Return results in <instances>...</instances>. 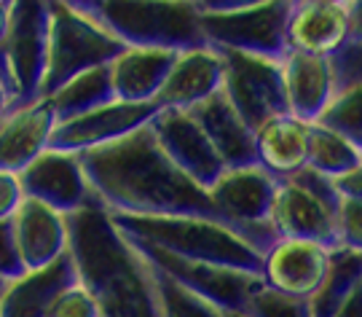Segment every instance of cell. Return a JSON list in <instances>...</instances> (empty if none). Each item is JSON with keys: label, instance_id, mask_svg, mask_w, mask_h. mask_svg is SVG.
<instances>
[{"label": "cell", "instance_id": "6da1fadb", "mask_svg": "<svg viewBox=\"0 0 362 317\" xmlns=\"http://www.w3.org/2000/svg\"><path fill=\"white\" fill-rule=\"evenodd\" d=\"M91 197L124 215H212L207 191L185 178L145 124L113 143L81 154Z\"/></svg>", "mask_w": 362, "mask_h": 317}, {"label": "cell", "instance_id": "7a4b0ae2", "mask_svg": "<svg viewBox=\"0 0 362 317\" xmlns=\"http://www.w3.org/2000/svg\"><path fill=\"white\" fill-rule=\"evenodd\" d=\"M67 253L100 317H161L153 266L113 224L100 199L67 212Z\"/></svg>", "mask_w": 362, "mask_h": 317}, {"label": "cell", "instance_id": "3957f363", "mask_svg": "<svg viewBox=\"0 0 362 317\" xmlns=\"http://www.w3.org/2000/svg\"><path fill=\"white\" fill-rule=\"evenodd\" d=\"M110 212V210H107ZM113 224L134 242H143L188 261L228 266L260 275L263 255L236 229L212 215H124L110 212Z\"/></svg>", "mask_w": 362, "mask_h": 317}, {"label": "cell", "instance_id": "277c9868", "mask_svg": "<svg viewBox=\"0 0 362 317\" xmlns=\"http://www.w3.org/2000/svg\"><path fill=\"white\" fill-rule=\"evenodd\" d=\"M89 8L124 46L180 52L204 43L196 0H91Z\"/></svg>", "mask_w": 362, "mask_h": 317}, {"label": "cell", "instance_id": "5b68a950", "mask_svg": "<svg viewBox=\"0 0 362 317\" xmlns=\"http://www.w3.org/2000/svg\"><path fill=\"white\" fill-rule=\"evenodd\" d=\"M124 43L97 19L89 6L70 0H49V43L40 97L52 94L67 79L89 67L107 65Z\"/></svg>", "mask_w": 362, "mask_h": 317}, {"label": "cell", "instance_id": "8992f818", "mask_svg": "<svg viewBox=\"0 0 362 317\" xmlns=\"http://www.w3.org/2000/svg\"><path fill=\"white\" fill-rule=\"evenodd\" d=\"M338 197L333 178L303 167L290 178H279L269 212L276 239H309L325 248L338 245Z\"/></svg>", "mask_w": 362, "mask_h": 317}, {"label": "cell", "instance_id": "52a82bcc", "mask_svg": "<svg viewBox=\"0 0 362 317\" xmlns=\"http://www.w3.org/2000/svg\"><path fill=\"white\" fill-rule=\"evenodd\" d=\"M279 178H274L269 170H263L258 161L226 167L218 175V180L207 188L212 210L223 224L236 229L242 237L263 255L274 245L269 212L276 194Z\"/></svg>", "mask_w": 362, "mask_h": 317}, {"label": "cell", "instance_id": "ba28073f", "mask_svg": "<svg viewBox=\"0 0 362 317\" xmlns=\"http://www.w3.org/2000/svg\"><path fill=\"white\" fill-rule=\"evenodd\" d=\"M49 43V0H8V30L0 43V76L13 105L40 97Z\"/></svg>", "mask_w": 362, "mask_h": 317}, {"label": "cell", "instance_id": "9c48e42d", "mask_svg": "<svg viewBox=\"0 0 362 317\" xmlns=\"http://www.w3.org/2000/svg\"><path fill=\"white\" fill-rule=\"evenodd\" d=\"M290 0H266L250 8L223 13H202L204 43L282 59L287 54V19Z\"/></svg>", "mask_w": 362, "mask_h": 317}, {"label": "cell", "instance_id": "30bf717a", "mask_svg": "<svg viewBox=\"0 0 362 317\" xmlns=\"http://www.w3.org/2000/svg\"><path fill=\"white\" fill-rule=\"evenodd\" d=\"M223 54V83L220 92L233 105V110L245 119L255 132L260 124L272 116L287 113L285 89H282V67L279 59L260 57V54L231 52Z\"/></svg>", "mask_w": 362, "mask_h": 317}, {"label": "cell", "instance_id": "8fae6325", "mask_svg": "<svg viewBox=\"0 0 362 317\" xmlns=\"http://www.w3.org/2000/svg\"><path fill=\"white\" fill-rule=\"evenodd\" d=\"M129 242L143 253L148 264L156 266L158 272H164L185 291L196 293L199 299L218 306L220 312H242L250 293L263 282L260 275H250V272H239V269H228V266L204 264V261H188V258L172 255V253L134 242V239H129Z\"/></svg>", "mask_w": 362, "mask_h": 317}, {"label": "cell", "instance_id": "7c38bea8", "mask_svg": "<svg viewBox=\"0 0 362 317\" xmlns=\"http://www.w3.org/2000/svg\"><path fill=\"white\" fill-rule=\"evenodd\" d=\"M148 127H151L156 143L167 154L169 161L185 178H191L196 185H202L204 191L218 180L220 172L226 170L218 151L212 148L204 129L191 116V110L158 108L153 119L148 121Z\"/></svg>", "mask_w": 362, "mask_h": 317}, {"label": "cell", "instance_id": "4fadbf2b", "mask_svg": "<svg viewBox=\"0 0 362 317\" xmlns=\"http://www.w3.org/2000/svg\"><path fill=\"white\" fill-rule=\"evenodd\" d=\"M158 108L153 103H121V100H110L97 108H89L78 116H67V119H57V127L52 132V148H62V151H91L113 143L124 134L134 132L145 127L148 121L156 116Z\"/></svg>", "mask_w": 362, "mask_h": 317}, {"label": "cell", "instance_id": "5bb4252c", "mask_svg": "<svg viewBox=\"0 0 362 317\" xmlns=\"http://www.w3.org/2000/svg\"><path fill=\"white\" fill-rule=\"evenodd\" d=\"M19 180H22L25 197L38 199L65 215L78 210L91 197L89 180H86L83 164H81V154L76 151L49 146L19 172Z\"/></svg>", "mask_w": 362, "mask_h": 317}, {"label": "cell", "instance_id": "9a60e30c", "mask_svg": "<svg viewBox=\"0 0 362 317\" xmlns=\"http://www.w3.org/2000/svg\"><path fill=\"white\" fill-rule=\"evenodd\" d=\"M330 250L333 248L309 239H274L272 248L263 253L260 279L274 291L296 299H311L327 272Z\"/></svg>", "mask_w": 362, "mask_h": 317}, {"label": "cell", "instance_id": "2e32d148", "mask_svg": "<svg viewBox=\"0 0 362 317\" xmlns=\"http://www.w3.org/2000/svg\"><path fill=\"white\" fill-rule=\"evenodd\" d=\"M223 83V54L209 43L175 52L169 73L156 94V108L191 110L220 92Z\"/></svg>", "mask_w": 362, "mask_h": 317}, {"label": "cell", "instance_id": "e0dca14e", "mask_svg": "<svg viewBox=\"0 0 362 317\" xmlns=\"http://www.w3.org/2000/svg\"><path fill=\"white\" fill-rule=\"evenodd\" d=\"M349 46V13L346 3L306 0L290 6L287 19V52L314 54L336 59Z\"/></svg>", "mask_w": 362, "mask_h": 317}, {"label": "cell", "instance_id": "ac0fdd59", "mask_svg": "<svg viewBox=\"0 0 362 317\" xmlns=\"http://www.w3.org/2000/svg\"><path fill=\"white\" fill-rule=\"evenodd\" d=\"M25 272L54 264L67 253V215L25 197L8 218Z\"/></svg>", "mask_w": 362, "mask_h": 317}, {"label": "cell", "instance_id": "d6986e66", "mask_svg": "<svg viewBox=\"0 0 362 317\" xmlns=\"http://www.w3.org/2000/svg\"><path fill=\"white\" fill-rule=\"evenodd\" d=\"M279 67H282L287 113L306 121V124H314L322 116V110L338 89L333 59L314 57V54L287 52L279 59Z\"/></svg>", "mask_w": 362, "mask_h": 317}, {"label": "cell", "instance_id": "ffe728a7", "mask_svg": "<svg viewBox=\"0 0 362 317\" xmlns=\"http://www.w3.org/2000/svg\"><path fill=\"white\" fill-rule=\"evenodd\" d=\"M57 113L46 97L13 105L0 119V170L22 172L52 143Z\"/></svg>", "mask_w": 362, "mask_h": 317}, {"label": "cell", "instance_id": "44dd1931", "mask_svg": "<svg viewBox=\"0 0 362 317\" xmlns=\"http://www.w3.org/2000/svg\"><path fill=\"white\" fill-rule=\"evenodd\" d=\"M175 52L151 46H124L107 62V79L113 100L121 103H153L167 79Z\"/></svg>", "mask_w": 362, "mask_h": 317}, {"label": "cell", "instance_id": "7402d4cb", "mask_svg": "<svg viewBox=\"0 0 362 317\" xmlns=\"http://www.w3.org/2000/svg\"><path fill=\"white\" fill-rule=\"evenodd\" d=\"M78 279L70 253L54 264L30 269L22 277L6 282L0 296V317H49L54 299Z\"/></svg>", "mask_w": 362, "mask_h": 317}, {"label": "cell", "instance_id": "603a6c76", "mask_svg": "<svg viewBox=\"0 0 362 317\" xmlns=\"http://www.w3.org/2000/svg\"><path fill=\"white\" fill-rule=\"evenodd\" d=\"M191 116L209 137L226 167L252 164L255 161V134L245 124V119L233 110L223 92H215L209 100L191 108Z\"/></svg>", "mask_w": 362, "mask_h": 317}, {"label": "cell", "instance_id": "cb8c5ba5", "mask_svg": "<svg viewBox=\"0 0 362 317\" xmlns=\"http://www.w3.org/2000/svg\"><path fill=\"white\" fill-rule=\"evenodd\" d=\"M255 161L274 178H290L306 167L309 124L290 113L272 116L255 129Z\"/></svg>", "mask_w": 362, "mask_h": 317}, {"label": "cell", "instance_id": "d4e9b609", "mask_svg": "<svg viewBox=\"0 0 362 317\" xmlns=\"http://www.w3.org/2000/svg\"><path fill=\"white\" fill-rule=\"evenodd\" d=\"M362 282V253L349 250L336 245L330 250L327 272H325L320 288L311 293L309 301V317H333L338 306L346 301L357 285Z\"/></svg>", "mask_w": 362, "mask_h": 317}, {"label": "cell", "instance_id": "484cf974", "mask_svg": "<svg viewBox=\"0 0 362 317\" xmlns=\"http://www.w3.org/2000/svg\"><path fill=\"white\" fill-rule=\"evenodd\" d=\"M46 100L52 103L57 119L78 116L89 108H97L103 103L113 100L110 92V79H107V65L89 67L83 73H78L73 79H67L62 86H57L52 94H46Z\"/></svg>", "mask_w": 362, "mask_h": 317}, {"label": "cell", "instance_id": "4316f807", "mask_svg": "<svg viewBox=\"0 0 362 317\" xmlns=\"http://www.w3.org/2000/svg\"><path fill=\"white\" fill-rule=\"evenodd\" d=\"M362 164V148H357L344 134L327 129L322 124H309V151L306 167L322 172L327 178H341Z\"/></svg>", "mask_w": 362, "mask_h": 317}, {"label": "cell", "instance_id": "83f0119b", "mask_svg": "<svg viewBox=\"0 0 362 317\" xmlns=\"http://www.w3.org/2000/svg\"><path fill=\"white\" fill-rule=\"evenodd\" d=\"M317 124L344 134L357 148H362V79L341 83Z\"/></svg>", "mask_w": 362, "mask_h": 317}, {"label": "cell", "instance_id": "f1b7e54d", "mask_svg": "<svg viewBox=\"0 0 362 317\" xmlns=\"http://www.w3.org/2000/svg\"><path fill=\"white\" fill-rule=\"evenodd\" d=\"M156 293H158V306H161V317H223L218 306L199 299L196 293L185 291L164 272H158L153 266Z\"/></svg>", "mask_w": 362, "mask_h": 317}, {"label": "cell", "instance_id": "f546056e", "mask_svg": "<svg viewBox=\"0 0 362 317\" xmlns=\"http://www.w3.org/2000/svg\"><path fill=\"white\" fill-rule=\"evenodd\" d=\"M242 315L245 317H309V301L274 291V288L260 282L258 288L250 293Z\"/></svg>", "mask_w": 362, "mask_h": 317}, {"label": "cell", "instance_id": "4dcf8cb0", "mask_svg": "<svg viewBox=\"0 0 362 317\" xmlns=\"http://www.w3.org/2000/svg\"><path fill=\"white\" fill-rule=\"evenodd\" d=\"M49 317H100V309H97V301L91 299V293L76 279L54 299Z\"/></svg>", "mask_w": 362, "mask_h": 317}, {"label": "cell", "instance_id": "1f68e13d", "mask_svg": "<svg viewBox=\"0 0 362 317\" xmlns=\"http://www.w3.org/2000/svg\"><path fill=\"white\" fill-rule=\"evenodd\" d=\"M336 226H338V245L362 253V202L341 197L336 212Z\"/></svg>", "mask_w": 362, "mask_h": 317}, {"label": "cell", "instance_id": "d6a6232c", "mask_svg": "<svg viewBox=\"0 0 362 317\" xmlns=\"http://www.w3.org/2000/svg\"><path fill=\"white\" fill-rule=\"evenodd\" d=\"M25 275V266L16 250V242L11 234V224L8 221H0V277L13 279Z\"/></svg>", "mask_w": 362, "mask_h": 317}, {"label": "cell", "instance_id": "836d02e7", "mask_svg": "<svg viewBox=\"0 0 362 317\" xmlns=\"http://www.w3.org/2000/svg\"><path fill=\"white\" fill-rule=\"evenodd\" d=\"M22 199H25V191H22L19 172L0 170V221H8Z\"/></svg>", "mask_w": 362, "mask_h": 317}, {"label": "cell", "instance_id": "e575fe53", "mask_svg": "<svg viewBox=\"0 0 362 317\" xmlns=\"http://www.w3.org/2000/svg\"><path fill=\"white\" fill-rule=\"evenodd\" d=\"M333 65H336L338 86L362 79V46H346V49L333 59Z\"/></svg>", "mask_w": 362, "mask_h": 317}, {"label": "cell", "instance_id": "d590c367", "mask_svg": "<svg viewBox=\"0 0 362 317\" xmlns=\"http://www.w3.org/2000/svg\"><path fill=\"white\" fill-rule=\"evenodd\" d=\"M333 183H336L338 197L357 199V202H362V164L360 167H354L351 172H346V175L336 178Z\"/></svg>", "mask_w": 362, "mask_h": 317}, {"label": "cell", "instance_id": "8d00e7d4", "mask_svg": "<svg viewBox=\"0 0 362 317\" xmlns=\"http://www.w3.org/2000/svg\"><path fill=\"white\" fill-rule=\"evenodd\" d=\"M266 0H196L202 13H223V11H239V8H250Z\"/></svg>", "mask_w": 362, "mask_h": 317}, {"label": "cell", "instance_id": "74e56055", "mask_svg": "<svg viewBox=\"0 0 362 317\" xmlns=\"http://www.w3.org/2000/svg\"><path fill=\"white\" fill-rule=\"evenodd\" d=\"M349 13V46H362V0H344Z\"/></svg>", "mask_w": 362, "mask_h": 317}, {"label": "cell", "instance_id": "f35d334b", "mask_svg": "<svg viewBox=\"0 0 362 317\" xmlns=\"http://www.w3.org/2000/svg\"><path fill=\"white\" fill-rule=\"evenodd\" d=\"M333 317H362V282L346 296V301L338 306V312Z\"/></svg>", "mask_w": 362, "mask_h": 317}, {"label": "cell", "instance_id": "ab89813d", "mask_svg": "<svg viewBox=\"0 0 362 317\" xmlns=\"http://www.w3.org/2000/svg\"><path fill=\"white\" fill-rule=\"evenodd\" d=\"M13 108V97H11V89H8V83H6V79L0 76V119L8 113Z\"/></svg>", "mask_w": 362, "mask_h": 317}, {"label": "cell", "instance_id": "60d3db41", "mask_svg": "<svg viewBox=\"0 0 362 317\" xmlns=\"http://www.w3.org/2000/svg\"><path fill=\"white\" fill-rule=\"evenodd\" d=\"M6 30H8V0H0V43L6 38Z\"/></svg>", "mask_w": 362, "mask_h": 317}, {"label": "cell", "instance_id": "b9f144b4", "mask_svg": "<svg viewBox=\"0 0 362 317\" xmlns=\"http://www.w3.org/2000/svg\"><path fill=\"white\" fill-rule=\"evenodd\" d=\"M223 317H245L242 312H223Z\"/></svg>", "mask_w": 362, "mask_h": 317}, {"label": "cell", "instance_id": "7bdbcfd3", "mask_svg": "<svg viewBox=\"0 0 362 317\" xmlns=\"http://www.w3.org/2000/svg\"><path fill=\"white\" fill-rule=\"evenodd\" d=\"M6 282H8V279H3V277H0V296H3V291H6Z\"/></svg>", "mask_w": 362, "mask_h": 317}, {"label": "cell", "instance_id": "ee69618b", "mask_svg": "<svg viewBox=\"0 0 362 317\" xmlns=\"http://www.w3.org/2000/svg\"><path fill=\"white\" fill-rule=\"evenodd\" d=\"M290 3H306V0H290ZM327 3H344V0H327Z\"/></svg>", "mask_w": 362, "mask_h": 317}, {"label": "cell", "instance_id": "f6af8a7d", "mask_svg": "<svg viewBox=\"0 0 362 317\" xmlns=\"http://www.w3.org/2000/svg\"><path fill=\"white\" fill-rule=\"evenodd\" d=\"M78 3H81V6H89L91 0H78Z\"/></svg>", "mask_w": 362, "mask_h": 317}]
</instances>
